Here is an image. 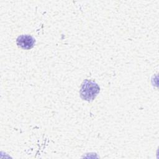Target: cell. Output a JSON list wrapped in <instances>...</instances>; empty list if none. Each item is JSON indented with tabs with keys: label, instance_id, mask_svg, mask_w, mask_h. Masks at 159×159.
Wrapping results in <instances>:
<instances>
[{
	"label": "cell",
	"instance_id": "1",
	"mask_svg": "<svg viewBox=\"0 0 159 159\" xmlns=\"http://www.w3.org/2000/svg\"><path fill=\"white\" fill-rule=\"evenodd\" d=\"M100 91V88L97 83L85 80L81 84L80 93L81 98L85 101H91L96 97Z\"/></svg>",
	"mask_w": 159,
	"mask_h": 159
},
{
	"label": "cell",
	"instance_id": "2",
	"mask_svg": "<svg viewBox=\"0 0 159 159\" xmlns=\"http://www.w3.org/2000/svg\"><path fill=\"white\" fill-rule=\"evenodd\" d=\"M35 42V40L34 38L29 35H20L17 37L16 40L17 45L19 47L25 50L31 49L34 47Z\"/></svg>",
	"mask_w": 159,
	"mask_h": 159
}]
</instances>
